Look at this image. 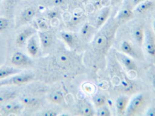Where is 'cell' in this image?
Instances as JSON below:
<instances>
[{
	"label": "cell",
	"mask_w": 155,
	"mask_h": 116,
	"mask_svg": "<svg viewBox=\"0 0 155 116\" xmlns=\"http://www.w3.org/2000/svg\"><path fill=\"white\" fill-rule=\"evenodd\" d=\"M11 64L15 67H29L33 65V62L27 55L23 52L17 51L12 55L11 57Z\"/></svg>",
	"instance_id": "cell-1"
},
{
	"label": "cell",
	"mask_w": 155,
	"mask_h": 116,
	"mask_svg": "<svg viewBox=\"0 0 155 116\" xmlns=\"http://www.w3.org/2000/svg\"><path fill=\"white\" fill-rule=\"evenodd\" d=\"M35 14H36V11L31 7H28L23 10L17 19L15 24L16 28H19L31 22L35 16Z\"/></svg>",
	"instance_id": "cell-2"
},
{
	"label": "cell",
	"mask_w": 155,
	"mask_h": 116,
	"mask_svg": "<svg viewBox=\"0 0 155 116\" xmlns=\"http://www.w3.org/2000/svg\"><path fill=\"white\" fill-rule=\"evenodd\" d=\"M92 47L94 51L98 53H105L109 47V40L104 33L98 34L93 42Z\"/></svg>",
	"instance_id": "cell-3"
},
{
	"label": "cell",
	"mask_w": 155,
	"mask_h": 116,
	"mask_svg": "<svg viewBox=\"0 0 155 116\" xmlns=\"http://www.w3.org/2000/svg\"><path fill=\"white\" fill-rule=\"evenodd\" d=\"M144 101V98L143 94H139L135 98H133V100L130 101L127 108V110L125 111L126 115L133 116L136 115L137 112L141 108Z\"/></svg>",
	"instance_id": "cell-4"
},
{
	"label": "cell",
	"mask_w": 155,
	"mask_h": 116,
	"mask_svg": "<svg viewBox=\"0 0 155 116\" xmlns=\"http://www.w3.org/2000/svg\"><path fill=\"white\" fill-rule=\"evenodd\" d=\"M34 79V76L32 74H22L11 77L9 78H5L6 85H23V84L29 82Z\"/></svg>",
	"instance_id": "cell-5"
},
{
	"label": "cell",
	"mask_w": 155,
	"mask_h": 116,
	"mask_svg": "<svg viewBox=\"0 0 155 116\" xmlns=\"http://www.w3.org/2000/svg\"><path fill=\"white\" fill-rule=\"evenodd\" d=\"M36 33V29L33 27H27L23 29L17 35L15 38V44L17 47H23L31 37Z\"/></svg>",
	"instance_id": "cell-6"
},
{
	"label": "cell",
	"mask_w": 155,
	"mask_h": 116,
	"mask_svg": "<svg viewBox=\"0 0 155 116\" xmlns=\"http://www.w3.org/2000/svg\"><path fill=\"white\" fill-rule=\"evenodd\" d=\"M144 45L147 53L150 57H155V38L150 31L147 30L144 36Z\"/></svg>",
	"instance_id": "cell-7"
},
{
	"label": "cell",
	"mask_w": 155,
	"mask_h": 116,
	"mask_svg": "<svg viewBox=\"0 0 155 116\" xmlns=\"http://www.w3.org/2000/svg\"><path fill=\"white\" fill-rule=\"evenodd\" d=\"M23 105L17 103H9L6 104L2 108L1 114L3 115H17L22 111Z\"/></svg>",
	"instance_id": "cell-8"
},
{
	"label": "cell",
	"mask_w": 155,
	"mask_h": 116,
	"mask_svg": "<svg viewBox=\"0 0 155 116\" xmlns=\"http://www.w3.org/2000/svg\"><path fill=\"white\" fill-rule=\"evenodd\" d=\"M137 5L135 12L139 15H142L153 10L154 8V3L153 0H146L139 3Z\"/></svg>",
	"instance_id": "cell-9"
},
{
	"label": "cell",
	"mask_w": 155,
	"mask_h": 116,
	"mask_svg": "<svg viewBox=\"0 0 155 116\" xmlns=\"http://www.w3.org/2000/svg\"><path fill=\"white\" fill-rule=\"evenodd\" d=\"M118 58L124 67L129 71H134L137 69L135 62L128 56L118 53Z\"/></svg>",
	"instance_id": "cell-10"
},
{
	"label": "cell",
	"mask_w": 155,
	"mask_h": 116,
	"mask_svg": "<svg viewBox=\"0 0 155 116\" xmlns=\"http://www.w3.org/2000/svg\"><path fill=\"white\" fill-rule=\"evenodd\" d=\"M27 52L32 57H37L39 52V48H38V42L36 38V37L33 35L32 37L29 38L27 41Z\"/></svg>",
	"instance_id": "cell-11"
},
{
	"label": "cell",
	"mask_w": 155,
	"mask_h": 116,
	"mask_svg": "<svg viewBox=\"0 0 155 116\" xmlns=\"http://www.w3.org/2000/svg\"><path fill=\"white\" fill-rule=\"evenodd\" d=\"M38 37L43 48H48L51 46L53 41V37L51 33L47 32V31H42L38 33Z\"/></svg>",
	"instance_id": "cell-12"
},
{
	"label": "cell",
	"mask_w": 155,
	"mask_h": 116,
	"mask_svg": "<svg viewBox=\"0 0 155 116\" xmlns=\"http://www.w3.org/2000/svg\"><path fill=\"white\" fill-rule=\"evenodd\" d=\"M129 99L127 96H121L116 100V108L119 115H123L125 113L127 108L128 106Z\"/></svg>",
	"instance_id": "cell-13"
},
{
	"label": "cell",
	"mask_w": 155,
	"mask_h": 116,
	"mask_svg": "<svg viewBox=\"0 0 155 116\" xmlns=\"http://www.w3.org/2000/svg\"><path fill=\"white\" fill-rule=\"evenodd\" d=\"M110 8H105L101 10V12L100 13L99 15L97 17L96 23V27L100 28L106 22L107 19H108L109 16L110 15Z\"/></svg>",
	"instance_id": "cell-14"
},
{
	"label": "cell",
	"mask_w": 155,
	"mask_h": 116,
	"mask_svg": "<svg viewBox=\"0 0 155 116\" xmlns=\"http://www.w3.org/2000/svg\"><path fill=\"white\" fill-rule=\"evenodd\" d=\"M121 49L123 53L133 57H137V54L135 47L129 41H124L121 45Z\"/></svg>",
	"instance_id": "cell-15"
},
{
	"label": "cell",
	"mask_w": 155,
	"mask_h": 116,
	"mask_svg": "<svg viewBox=\"0 0 155 116\" xmlns=\"http://www.w3.org/2000/svg\"><path fill=\"white\" fill-rule=\"evenodd\" d=\"M17 93L14 91L7 90L5 92H0V106L15 99Z\"/></svg>",
	"instance_id": "cell-16"
},
{
	"label": "cell",
	"mask_w": 155,
	"mask_h": 116,
	"mask_svg": "<svg viewBox=\"0 0 155 116\" xmlns=\"http://www.w3.org/2000/svg\"><path fill=\"white\" fill-rule=\"evenodd\" d=\"M78 111L80 115L84 116H92L94 115V111L91 105L86 101H82L80 104Z\"/></svg>",
	"instance_id": "cell-17"
},
{
	"label": "cell",
	"mask_w": 155,
	"mask_h": 116,
	"mask_svg": "<svg viewBox=\"0 0 155 116\" xmlns=\"http://www.w3.org/2000/svg\"><path fill=\"white\" fill-rule=\"evenodd\" d=\"M133 17V12L132 9L129 8H125L122 9L117 16V18L119 22H127Z\"/></svg>",
	"instance_id": "cell-18"
},
{
	"label": "cell",
	"mask_w": 155,
	"mask_h": 116,
	"mask_svg": "<svg viewBox=\"0 0 155 116\" xmlns=\"http://www.w3.org/2000/svg\"><path fill=\"white\" fill-rule=\"evenodd\" d=\"M61 38L68 47L72 48L75 46L76 37L74 34L70 32H62L61 33Z\"/></svg>",
	"instance_id": "cell-19"
},
{
	"label": "cell",
	"mask_w": 155,
	"mask_h": 116,
	"mask_svg": "<svg viewBox=\"0 0 155 116\" xmlns=\"http://www.w3.org/2000/svg\"><path fill=\"white\" fill-rule=\"evenodd\" d=\"M21 72V70L12 67H2L0 68V80H3L8 77L17 75Z\"/></svg>",
	"instance_id": "cell-20"
},
{
	"label": "cell",
	"mask_w": 155,
	"mask_h": 116,
	"mask_svg": "<svg viewBox=\"0 0 155 116\" xmlns=\"http://www.w3.org/2000/svg\"><path fill=\"white\" fill-rule=\"evenodd\" d=\"M133 38L136 43L138 44L139 46H141L143 44L144 40V36L145 35L144 33V30L142 27H137L134 30L133 33Z\"/></svg>",
	"instance_id": "cell-21"
},
{
	"label": "cell",
	"mask_w": 155,
	"mask_h": 116,
	"mask_svg": "<svg viewBox=\"0 0 155 116\" xmlns=\"http://www.w3.org/2000/svg\"><path fill=\"white\" fill-rule=\"evenodd\" d=\"M48 99L52 103L60 104L62 103L63 101H64V94L61 91H56V92H52L49 96Z\"/></svg>",
	"instance_id": "cell-22"
},
{
	"label": "cell",
	"mask_w": 155,
	"mask_h": 116,
	"mask_svg": "<svg viewBox=\"0 0 155 116\" xmlns=\"http://www.w3.org/2000/svg\"><path fill=\"white\" fill-rule=\"evenodd\" d=\"M94 31V28L93 26H91L89 23H85L82 26V29L80 31V35L83 38H89L91 35L93 33Z\"/></svg>",
	"instance_id": "cell-23"
},
{
	"label": "cell",
	"mask_w": 155,
	"mask_h": 116,
	"mask_svg": "<svg viewBox=\"0 0 155 116\" xmlns=\"http://www.w3.org/2000/svg\"><path fill=\"white\" fill-rule=\"evenodd\" d=\"M17 0H5L4 9L7 15H12Z\"/></svg>",
	"instance_id": "cell-24"
},
{
	"label": "cell",
	"mask_w": 155,
	"mask_h": 116,
	"mask_svg": "<svg viewBox=\"0 0 155 116\" xmlns=\"http://www.w3.org/2000/svg\"><path fill=\"white\" fill-rule=\"evenodd\" d=\"M38 101L37 99L31 98H23L22 99V103L24 105L28 107H35L37 105Z\"/></svg>",
	"instance_id": "cell-25"
},
{
	"label": "cell",
	"mask_w": 155,
	"mask_h": 116,
	"mask_svg": "<svg viewBox=\"0 0 155 116\" xmlns=\"http://www.w3.org/2000/svg\"><path fill=\"white\" fill-rule=\"evenodd\" d=\"M9 19L7 17H0V32H3L8 29Z\"/></svg>",
	"instance_id": "cell-26"
},
{
	"label": "cell",
	"mask_w": 155,
	"mask_h": 116,
	"mask_svg": "<svg viewBox=\"0 0 155 116\" xmlns=\"http://www.w3.org/2000/svg\"><path fill=\"white\" fill-rule=\"evenodd\" d=\"M105 102H106V98L103 95H100V96H97L94 99V103L96 106L100 108L103 106L105 105Z\"/></svg>",
	"instance_id": "cell-27"
},
{
	"label": "cell",
	"mask_w": 155,
	"mask_h": 116,
	"mask_svg": "<svg viewBox=\"0 0 155 116\" xmlns=\"http://www.w3.org/2000/svg\"><path fill=\"white\" fill-rule=\"evenodd\" d=\"M97 115L99 116H110L111 115L110 110H109V108L106 106H105V105L103 106L100 107L98 109Z\"/></svg>",
	"instance_id": "cell-28"
},
{
	"label": "cell",
	"mask_w": 155,
	"mask_h": 116,
	"mask_svg": "<svg viewBox=\"0 0 155 116\" xmlns=\"http://www.w3.org/2000/svg\"><path fill=\"white\" fill-rule=\"evenodd\" d=\"M57 61H58V64H60L61 65H66L69 62L70 58L66 55L62 54L58 56Z\"/></svg>",
	"instance_id": "cell-29"
},
{
	"label": "cell",
	"mask_w": 155,
	"mask_h": 116,
	"mask_svg": "<svg viewBox=\"0 0 155 116\" xmlns=\"http://www.w3.org/2000/svg\"><path fill=\"white\" fill-rule=\"evenodd\" d=\"M37 25L42 31H47L48 29V25L44 19H39L37 20Z\"/></svg>",
	"instance_id": "cell-30"
},
{
	"label": "cell",
	"mask_w": 155,
	"mask_h": 116,
	"mask_svg": "<svg viewBox=\"0 0 155 116\" xmlns=\"http://www.w3.org/2000/svg\"><path fill=\"white\" fill-rule=\"evenodd\" d=\"M82 19V15H81V14H76V15H74L71 20H70V24L72 25H76L78 24L81 21Z\"/></svg>",
	"instance_id": "cell-31"
},
{
	"label": "cell",
	"mask_w": 155,
	"mask_h": 116,
	"mask_svg": "<svg viewBox=\"0 0 155 116\" xmlns=\"http://www.w3.org/2000/svg\"><path fill=\"white\" fill-rule=\"evenodd\" d=\"M59 13L57 11H54V10H53V11H50L47 13L48 18L50 19H54L57 18V17H59Z\"/></svg>",
	"instance_id": "cell-32"
},
{
	"label": "cell",
	"mask_w": 155,
	"mask_h": 116,
	"mask_svg": "<svg viewBox=\"0 0 155 116\" xmlns=\"http://www.w3.org/2000/svg\"><path fill=\"white\" fill-rule=\"evenodd\" d=\"M42 115H44V116H56V115H58V114L54 111L49 110V111H45L44 114H42Z\"/></svg>",
	"instance_id": "cell-33"
},
{
	"label": "cell",
	"mask_w": 155,
	"mask_h": 116,
	"mask_svg": "<svg viewBox=\"0 0 155 116\" xmlns=\"http://www.w3.org/2000/svg\"><path fill=\"white\" fill-rule=\"evenodd\" d=\"M146 115L147 116H155V107L149 108L147 111Z\"/></svg>",
	"instance_id": "cell-34"
},
{
	"label": "cell",
	"mask_w": 155,
	"mask_h": 116,
	"mask_svg": "<svg viewBox=\"0 0 155 116\" xmlns=\"http://www.w3.org/2000/svg\"><path fill=\"white\" fill-rule=\"evenodd\" d=\"M64 3V0H52V4L55 6H61Z\"/></svg>",
	"instance_id": "cell-35"
},
{
	"label": "cell",
	"mask_w": 155,
	"mask_h": 116,
	"mask_svg": "<svg viewBox=\"0 0 155 116\" xmlns=\"http://www.w3.org/2000/svg\"><path fill=\"white\" fill-rule=\"evenodd\" d=\"M146 1V0H133V5H138L139 3Z\"/></svg>",
	"instance_id": "cell-36"
},
{
	"label": "cell",
	"mask_w": 155,
	"mask_h": 116,
	"mask_svg": "<svg viewBox=\"0 0 155 116\" xmlns=\"http://www.w3.org/2000/svg\"><path fill=\"white\" fill-rule=\"evenodd\" d=\"M0 80V88L3 86H7L6 85V82H5V80Z\"/></svg>",
	"instance_id": "cell-37"
},
{
	"label": "cell",
	"mask_w": 155,
	"mask_h": 116,
	"mask_svg": "<svg viewBox=\"0 0 155 116\" xmlns=\"http://www.w3.org/2000/svg\"><path fill=\"white\" fill-rule=\"evenodd\" d=\"M152 83H153L154 88L155 89V73H154L152 76Z\"/></svg>",
	"instance_id": "cell-38"
},
{
	"label": "cell",
	"mask_w": 155,
	"mask_h": 116,
	"mask_svg": "<svg viewBox=\"0 0 155 116\" xmlns=\"http://www.w3.org/2000/svg\"><path fill=\"white\" fill-rule=\"evenodd\" d=\"M121 1H122V0H111V2H112L113 4H116V3H119Z\"/></svg>",
	"instance_id": "cell-39"
},
{
	"label": "cell",
	"mask_w": 155,
	"mask_h": 116,
	"mask_svg": "<svg viewBox=\"0 0 155 116\" xmlns=\"http://www.w3.org/2000/svg\"><path fill=\"white\" fill-rule=\"evenodd\" d=\"M78 2H80V3H85L86 2L88 1V0H76Z\"/></svg>",
	"instance_id": "cell-40"
},
{
	"label": "cell",
	"mask_w": 155,
	"mask_h": 116,
	"mask_svg": "<svg viewBox=\"0 0 155 116\" xmlns=\"http://www.w3.org/2000/svg\"><path fill=\"white\" fill-rule=\"evenodd\" d=\"M153 27H154V30L155 31V19L154 21V23H153Z\"/></svg>",
	"instance_id": "cell-41"
}]
</instances>
